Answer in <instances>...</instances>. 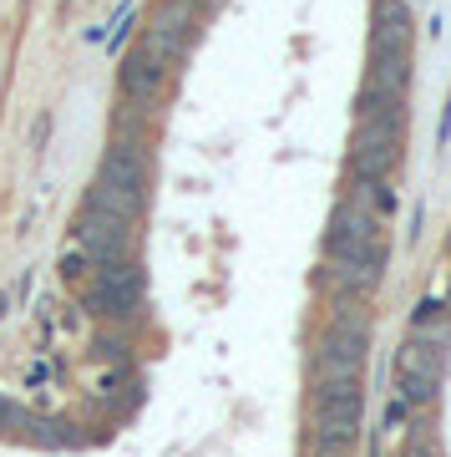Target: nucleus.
Listing matches in <instances>:
<instances>
[{
    "label": "nucleus",
    "mask_w": 451,
    "mask_h": 457,
    "mask_svg": "<svg viewBox=\"0 0 451 457\" xmlns=\"http://www.w3.org/2000/svg\"><path fill=\"white\" fill-rule=\"evenodd\" d=\"M86 204L107 213H122V219H143L147 209V153L143 143H112L102 153L97 183L86 188Z\"/></svg>",
    "instance_id": "nucleus-1"
},
{
    "label": "nucleus",
    "mask_w": 451,
    "mask_h": 457,
    "mask_svg": "<svg viewBox=\"0 0 451 457\" xmlns=\"http://www.w3.org/2000/svg\"><path fill=\"white\" fill-rule=\"evenodd\" d=\"M406 143V112L390 117H360L350 137V168L355 179H390V168L401 163Z\"/></svg>",
    "instance_id": "nucleus-2"
},
{
    "label": "nucleus",
    "mask_w": 451,
    "mask_h": 457,
    "mask_svg": "<svg viewBox=\"0 0 451 457\" xmlns=\"http://www.w3.org/2000/svg\"><path fill=\"white\" fill-rule=\"evenodd\" d=\"M330 254H355V260L386 264V254H390L386 219H375L371 209H360L355 198L335 204V213H330Z\"/></svg>",
    "instance_id": "nucleus-3"
},
{
    "label": "nucleus",
    "mask_w": 451,
    "mask_h": 457,
    "mask_svg": "<svg viewBox=\"0 0 451 457\" xmlns=\"http://www.w3.org/2000/svg\"><path fill=\"white\" fill-rule=\"evenodd\" d=\"M77 245L86 249L97 264H132V254H137V224L122 219V213H107V209L81 204Z\"/></svg>",
    "instance_id": "nucleus-4"
},
{
    "label": "nucleus",
    "mask_w": 451,
    "mask_h": 457,
    "mask_svg": "<svg viewBox=\"0 0 451 457\" xmlns=\"http://www.w3.org/2000/svg\"><path fill=\"white\" fill-rule=\"evenodd\" d=\"M193 31H198V5L188 0H158L147 11V26H143V46L152 56H162L168 66H177L193 46Z\"/></svg>",
    "instance_id": "nucleus-5"
},
{
    "label": "nucleus",
    "mask_w": 451,
    "mask_h": 457,
    "mask_svg": "<svg viewBox=\"0 0 451 457\" xmlns=\"http://www.w3.org/2000/svg\"><path fill=\"white\" fill-rule=\"evenodd\" d=\"M360 411H365L360 386H330V392H315V411H309L315 442H320V447H350V442L360 437Z\"/></svg>",
    "instance_id": "nucleus-6"
},
{
    "label": "nucleus",
    "mask_w": 451,
    "mask_h": 457,
    "mask_svg": "<svg viewBox=\"0 0 451 457\" xmlns=\"http://www.w3.org/2000/svg\"><path fill=\"white\" fill-rule=\"evenodd\" d=\"M441 371H447V345H431L421 336H411L396 351V386H401L406 402H431L441 392Z\"/></svg>",
    "instance_id": "nucleus-7"
},
{
    "label": "nucleus",
    "mask_w": 451,
    "mask_h": 457,
    "mask_svg": "<svg viewBox=\"0 0 451 457\" xmlns=\"http://www.w3.org/2000/svg\"><path fill=\"white\" fill-rule=\"evenodd\" d=\"M117 82H122V97H127V102L152 107V102L162 97V87H168V62L152 56V51L137 41V46L122 56V66H117Z\"/></svg>",
    "instance_id": "nucleus-8"
},
{
    "label": "nucleus",
    "mask_w": 451,
    "mask_h": 457,
    "mask_svg": "<svg viewBox=\"0 0 451 457\" xmlns=\"http://www.w3.org/2000/svg\"><path fill=\"white\" fill-rule=\"evenodd\" d=\"M137 295H143V275H137V260H132V264H102L86 300H92L97 315H127L137 311Z\"/></svg>",
    "instance_id": "nucleus-9"
},
{
    "label": "nucleus",
    "mask_w": 451,
    "mask_h": 457,
    "mask_svg": "<svg viewBox=\"0 0 451 457\" xmlns=\"http://www.w3.org/2000/svg\"><path fill=\"white\" fill-rule=\"evenodd\" d=\"M411 56V11L406 0H375V31H371V62Z\"/></svg>",
    "instance_id": "nucleus-10"
},
{
    "label": "nucleus",
    "mask_w": 451,
    "mask_h": 457,
    "mask_svg": "<svg viewBox=\"0 0 451 457\" xmlns=\"http://www.w3.org/2000/svg\"><path fill=\"white\" fill-rule=\"evenodd\" d=\"M381 260H355V254H330V279L345 295H371L381 285Z\"/></svg>",
    "instance_id": "nucleus-11"
},
{
    "label": "nucleus",
    "mask_w": 451,
    "mask_h": 457,
    "mask_svg": "<svg viewBox=\"0 0 451 457\" xmlns=\"http://www.w3.org/2000/svg\"><path fill=\"white\" fill-rule=\"evenodd\" d=\"M350 198L360 204V209H371L375 219H386V213H390V204H396V194L386 188V179H355Z\"/></svg>",
    "instance_id": "nucleus-12"
},
{
    "label": "nucleus",
    "mask_w": 451,
    "mask_h": 457,
    "mask_svg": "<svg viewBox=\"0 0 451 457\" xmlns=\"http://www.w3.org/2000/svg\"><path fill=\"white\" fill-rule=\"evenodd\" d=\"M411 336H421V341H431V345H447L451 341V315H441L436 305H421Z\"/></svg>",
    "instance_id": "nucleus-13"
},
{
    "label": "nucleus",
    "mask_w": 451,
    "mask_h": 457,
    "mask_svg": "<svg viewBox=\"0 0 451 457\" xmlns=\"http://www.w3.org/2000/svg\"><path fill=\"white\" fill-rule=\"evenodd\" d=\"M92 264H97V260H92V254H86V249L77 245V254H66V260H62V275L71 279V285H77V279L92 275Z\"/></svg>",
    "instance_id": "nucleus-14"
},
{
    "label": "nucleus",
    "mask_w": 451,
    "mask_h": 457,
    "mask_svg": "<svg viewBox=\"0 0 451 457\" xmlns=\"http://www.w3.org/2000/svg\"><path fill=\"white\" fill-rule=\"evenodd\" d=\"M396 457H436V447H431V437H426V432H411V442H406Z\"/></svg>",
    "instance_id": "nucleus-15"
},
{
    "label": "nucleus",
    "mask_w": 451,
    "mask_h": 457,
    "mask_svg": "<svg viewBox=\"0 0 451 457\" xmlns=\"http://www.w3.org/2000/svg\"><path fill=\"white\" fill-rule=\"evenodd\" d=\"M188 5H203V0H188Z\"/></svg>",
    "instance_id": "nucleus-16"
}]
</instances>
